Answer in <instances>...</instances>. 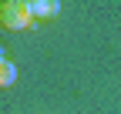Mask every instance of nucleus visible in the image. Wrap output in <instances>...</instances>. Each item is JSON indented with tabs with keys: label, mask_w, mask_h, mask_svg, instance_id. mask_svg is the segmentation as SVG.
Here are the masks:
<instances>
[{
	"label": "nucleus",
	"mask_w": 121,
	"mask_h": 114,
	"mask_svg": "<svg viewBox=\"0 0 121 114\" xmlns=\"http://www.w3.org/2000/svg\"><path fill=\"white\" fill-rule=\"evenodd\" d=\"M0 27H4L7 34H24L30 27H37L34 17H30L27 0H4V4H0Z\"/></svg>",
	"instance_id": "nucleus-1"
},
{
	"label": "nucleus",
	"mask_w": 121,
	"mask_h": 114,
	"mask_svg": "<svg viewBox=\"0 0 121 114\" xmlns=\"http://www.w3.org/2000/svg\"><path fill=\"white\" fill-rule=\"evenodd\" d=\"M30 7V17H34V24H51L60 17V4L57 0H27Z\"/></svg>",
	"instance_id": "nucleus-2"
},
{
	"label": "nucleus",
	"mask_w": 121,
	"mask_h": 114,
	"mask_svg": "<svg viewBox=\"0 0 121 114\" xmlns=\"http://www.w3.org/2000/svg\"><path fill=\"white\" fill-rule=\"evenodd\" d=\"M17 64L13 61H0V91H10L13 84H17Z\"/></svg>",
	"instance_id": "nucleus-3"
},
{
	"label": "nucleus",
	"mask_w": 121,
	"mask_h": 114,
	"mask_svg": "<svg viewBox=\"0 0 121 114\" xmlns=\"http://www.w3.org/2000/svg\"><path fill=\"white\" fill-rule=\"evenodd\" d=\"M0 61H10V54H7V44L0 40Z\"/></svg>",
	"instance_id": "nucleus-4"
}]
</instances>
